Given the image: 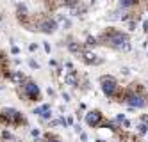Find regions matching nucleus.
<instances>
[{"mask_svg":"<svg viewBox=\"0 0 148 142\" xmlns=\"http://www.w3.org/2000/svg\"><path fill=\"white\" fill-rule=\"evenodd\" d=\"M98 45H103V46H109V48H114V50H120V52H130L132 45H130V39L129 36L121 30H116V29H105L103 34H100L97 37Z\"/></svg>","mask_w":148,"mask_h":142,"instance_id":"f257e3e1","label":"nucleus"},{"mask_svg":"<svg viewBox=\"0 0 148 142\" xmlns=\"http://www.w3.org/2000/svg\"><path fill=\"white\" fill-rule=\"evenodd\" d=\"M16 92H18V96L22 98L23 101H39V98H41L39 87H38L32 80H27L25 84L18 85Z\"/></svg>","mask_w":148,"mask_h":142,"instance_id":"f03ea898","label":"nucleus"},{"mask_svg":"<svg viewBox=\"0 0 148 142\" xmlns=\"http://www.w3.org/2000/svg\"><path fill=\"white\" fill-rule=\"evenodd\" d=\"M0 123L9 124V126H18V124H25V117L20 110H14V108H4L0 110Z\"/></svg>","mask_w":148,"mask_h":142,"instance_id":"7ed1b4c3","label":"nucleus"},{"mask_svg":"<svg viewBox=\"0 0 148 142\" xmlns=\"http://www.w3.org/2000/svg\"><path fill=\"white\" fill-rule=\"evenodd\" d=\"M127 105H130L132 108H143L146 105V98H145V92H136L132 91L130 87L125 89V100H123Z\"/></svg>","mask_w":148,"mask_h":142,"instance_id":"20e7f679","label":"nucleus"},{"mask_svg":"<svg viewBox=\"0 0 148 142\" xmlns=\"http://www.w3.org/2000/svg\"><path fill=\"white\" fill-rule=\"evenodd\" d=\"M100 87H102L103 94L107 98H114L116 92L120 91V85H118V82H116V78L114 76H109V75L100 76Z\"/></svg>","mask_w":148,"mask_h":142,"instance_id":"39448f33","label":"nucleus"},{"mask_svg":"<svg viewBox=\"0 0 148 142\" xmlns=\"http://www.w3.org/2000/svg\"><path fill=\"white\" fill-rule=\"evenodd\" d=\"M102 121H103V116L100 110H91L86 114V124L91 126V128H97V126H102Z\"/></svg>","mask_w":148,"mask_h":142,"instance_id":"423d86ee","label":"nucleus"},{"mask_svg":"<svg viewBox=\"0 0 148 142\" xmlns=\"http://www.w3.org/2000/svg\"><path fill=\"white\" fill-rule=\"evenodd\" d=\"M79 57H80V60H82V62L89 64V66H97V64H100V62H102V59H100V57H97L93 52H89L86 46H84V50L79 53Z\"/></svg>","mask_w":148,"mask_h":142,"instance_id":"0eeeda50","label":"nucleus"},{"mask_svg":"<svg viewBox=\"0 0 148 142\" xmlns=\"http://www.w3.org/2000/svg\"><path fill=\"white\" fill-rule=\"evenodd\" d=\"M7 78L11 80L14 85H22V84H25L29 78L23 75V73H20V71H11V73H7Z\"/></svg>","mask_w":148,"mask_h":142,"instance_id":"6e6552de","label":"nucleus"},{"mask_svg":"<svg viewBox=\"0 0 148 142\" xmlns=\"http://www.w3.org/2000/svg\"><path fill=\"white\" fill-rule=\"evenodd\" d=\"M66 84H68V85H73V87H77V85H79V80H77V73H75V71H71V73L66 76Z\"/></svg>","mask_w":148,"mask_h":142,"instance_id":"1a4fd4ad","label":"nucleus"},{"mask_svg":"<svg viewBox=\"0 0 148 142\" xmlns=\"http://www.w3.org/2000/svg\"><path fill=\"white\" fill-rule=\"evenodd\" d=\"M97 45H98V41H97V37H93V36H88V37H86V41H84V46H86V48L97 46Z\"/></svg>","mask_w":148,"mask_h":142,"instance_id":"9d476101","label":"nucleus"},{"mask_svg":"<svg viewBox=\"0 0 148 142\" xmlns=\"http://www.w3.org/2000/svg\"><path fill=\"white\" fill-rule=\"evenodd\" d=\"M43 140H45V142H61V140H59V137H56L54 133H45Z\"/></svg>","mask_w":148,"mask_h":142,"instance_id":"9b49d317","label":"nucleus"},{"mask_svg":"<svg viewBox=\"0 0 148 142\" xmlns=\"http://www.w3.org/2000/svg\"><path fill=\"white\" fill-rule=\"evenodd\" d=\"M47 110H50V105H48V103H45L43 107H39V108H36V110H34V114H36V116H41V114H45Z\"/></svg>","mask_w":148,"mask_h":142,"instance_id":"f8f14e48","label":"nucleus"},{"mask_svg":"<svg viewBox=\"0 0 148 142\" xmlns=\"http://www.w3.org/2000/svg\"><path fill=\"white\" fill-rule=\"evenodd\" d=\"M148 133V124H139V135H146Z\"/></svg>","mask_w":148,"mask_h":142,"instance_id":"ddd939ff","label":"nucleus"},{"mask_svg":"<svg viewBox=\"0 0 148 142\" xmlns=\"http://www.w3.org/2000/svg\"><path fill=\"white\" fill-rule=\"evenodd\" d=\"M50 116H52V112H50V110H47L45 114H41L39 117H41V119H50Z\"/></svg>","mask_w":148,"mask_h":142,"instance_id":"4468645a","label":"nucleus"},{"mask_svg":"<svg viewBox=\"0 0 148 142\" xmlns=\"http://www.w3.org/2000/svg\"><path fill=\"white\" fill-rule=\"evenodd\" d=\"M143 30L146 32V36H148V20H145V21H143Z\"/></svg>","mask_w":148,"mask_h":142,"instance_id":"2eb2a0df","label":"nucleus"},{"mask_svg":"<svg viewBox=\"0 0 148 142\" xmlns=\"http://www.w3.org/2000/svg\"><path fill=\"white\" fill-rule=\"evenodd\" d=\"M29 64H30V66H32V68H38V62H36V60H32V59L29 60Z\"/></svg>","mask_w":148,"mask_h":142,"instance_id":"dca6fc26","label":"nucleus"},{"mask_svg":"<svg viewBox=\"0 0 148 142\" xmlns=\"http://www.w3.org/2000/svg\"><path fill=\"white\" fill-rule=\"evenodd\" d=\"M75 132H77V133H82V128H80V124H75Z\"/></svg>","mask_w":148,"mask_h":142,"instance_id":"f3484780","label":"nucleus"},{"mask_svg":"<svg viewBox=\"0 0 148 142\" xmlns=\"http://www.w3.org/2000/svg\"><path fill=\"white\" fill-rule=\"evenodd\" d=\"M80 139H82L84 142H86V140H88V135H86V133H80Z\"/></svg>","mask_w":148,"mask_h":142,"instance_id":"a211bd4d","label":"nucleus"},{"mask_svg":"<svg viewBox=\"0 0 148 142\" xmlns=\"http://www.w3.org/2000/svg\"><path fill=\"white\" fill-rule=\"evenodd\" d=\"M2 59H4V53H2V52H0V60H2Z\"/></svg>","mask_w":148,"mask_h":142,"instance_id":"6ab92c4d","label":"nucleus"}]
</instances>
